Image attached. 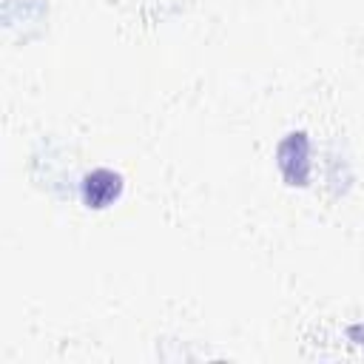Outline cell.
Masks as SVG:
<instances>
[{
    "label": "cell",
    "mask_w": 364,
    "mask_h": 364,
    "mask_svg": "<svg viewBox=\"0 0 364 364\" xmlns=\"http://www.w3.org/2000/svg\"><path fill=\"white\" fill-rule=\"evenodd\" d=\"M119 188H122L119 173L108 168H97L82 179V199L88 208H105L111 199L119 196Z\"/></svg>",
    "instance_id": "obj_1"
}]
</instances>
